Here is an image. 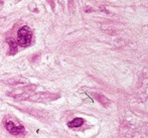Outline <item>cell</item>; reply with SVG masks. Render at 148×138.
<instances>
[{
    "instance_id": "6da1fadb",
    "label": "cell",
    "mask_w": 148,
    "mask_h": 138,
    "mask_svg": "<svg viewBox=\"0 0 148 138\" xmlns=\"http://www.w3.org/2000/svg\"><path fill=\"white\" fill-rule=\"evenodd\" d=\"M31 38H32V33H31V30L28 26H22L18 30L17 41L20 47H28L31 43Z\"/></svg>"
},
{
    "instance_id": "7a4b0ae2",
    "label": "cell",
    "mask_w": 148,
    "mask_h": 138,
    "mask_svg": "<svg viewBox=\"0 0 148 138\" xmlns=\"http://www.w3.org/2000/svg\"><path fill=\"white\" fill-rule=\"evenodd\" d=\"M4 126H5L6 130L8 132L13 135H18L24 131V127L22 125H16L13 122H11V121H6L4 123Z\"/></svg>"
},
{
    "instance_id": "3957f363",
    "label": "cell",
    "mask_w": 148,
    "mask_h": 138,
    "mask_svg": "<svg viewBox=\"0 0 148 138\" xmlns=\"http://www.w3.org/2000/svg\"><path fill=\"white\" fill-rule=\"evenodd\" d=\"M7 43H8V45H9V47H10L9 54L10 55H15V54L17 53V43H15L12 38L7 39Z\"/></svg>"
},
{
    "instance_id": "277c9868",
    "label": "cell",
    "mask_w": 148,
    "mask_h": 138,
    "mask_svg": "<svg viewBox=\"0 0 148 138\" xmlns=\"http://www.w3.org/2000/svg\"><path fill=\"white\" fill-rule=\"evenodd\" d=\"M83 123H84V119H82V118H76V119H74L73 121H71V122L68 124V126L70 127V128H76V127L82 126Z\"/></svg>"
}]
</instances>
